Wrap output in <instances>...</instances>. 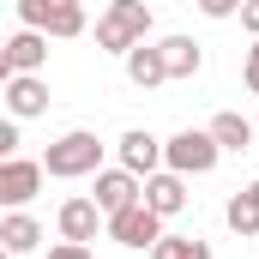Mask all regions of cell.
Masks as SVG:
<instances>
[{
    "mask_svg": "<svg viewBox=\"0 0 259 259\" xmlns=\"http://www.w3.org/2000/svg\"><path fill=\"white\" fill-rule=\"evenodd\" d=\"M36 163H42V175H55V181H84V175L103 169V139L91 127H72V133H61Z\"/></svg>",
    "mask_w": 259,
    "mask_h": 259,
    "instance_id": "6da1fadb",
    "label": "cell"
},
{
    "mask_svg": "<svg viewBox=\"0 0 259 259\" xmlns=\"http://www.w3.org/2000/svg\"><path fill=\"white\" fill-rule=\"evenodd\" d=\"M151 36V6L145 0H109L97 12V49L103 55H127L133 42Z\"/></svg>",
    "mask_w": 259,
    "mask_h": 259,
    "instance_id": "7a4b0ae2",
    "label": "cell"
},
{
    "mask_svg": "<svg viewBox=\"0 0 259 259\" xmlns=\"http://www.w3.org/2000/svg\"><path fill=\"white\" fill-rule=\"evenodd\" d=\"M217 139L205 127H181L175 139H163V169H175V175H211L217 169Z\"/></svg>",
    "mask_w": 259,
    "mask_h": 259,
    "instance_id": "3957f363",
    "label": "cell"
},
{
    "mask_svg": "<svg viewBox=\"0 0 259 259\" xmlns=\"http://www.w3.org/2000/svg\"><path fill=\"white\" fill-rule=\"evenodd\" d=\"M18 24L42 36H84V0H18Z\"/></svg>",
    "mask_w": 259,
    "mask_h": 259,
    "instance_id": "277c9868",
    "label": "cell"
},
{
    "mask_svg": "<svg viewBox=\"0 0 259 259\" xmlns=\"http://www.w3.org/2000/svg\"><path fill=\"white\" fill-rule=\"evenodd\" d=\"M103 229H109V241L115 247H133V253H151V241L163 235V217L139 199V205H127V211H115V217H103Z\"/></svg>",
    "mask_w": 259,
    "mask_h": 259,
    "instance_id": "5b68a950",
    "label": "cell"
},
{
    "mask_svg": "<svg viewBox=\"0 0 259 259\" xmlns=\"http://www.w3.org/2000/svg\"><path fill=\"white\" fill-rule=\"evenodd\" d=\"M36 193H42V163L36 157H6L0 163V205L6 211H24Z\"/></svg>",
    "mask_w": 259,
    "mask_h": 259,
    "instance_id": "8992f818",
    "label": "cell"
},
{
    "mask_svg": "<svg viewBox=\"0 0 259 259\" xmlns=\"http://www.w3.org/2000/svg\"><path fill=\"white\" fill-rule=\"evenodd\" d=\"M0 97H6V115H12V121L49 115V78H42V72H12V78L0 84Z\"/></svg>",
    "mask_w": 259,
    "mask_h": 259,
    "instance_id": "52a82bcc",
    "label": "cell"
},
{
    "mask_svg": "<svg viewBox=\"0 0 259 259\" xmlns=\"http://www.w3.org/2000/svg\"><path fill=\"white\" fill-rule=\"evenodd\" d=\"M91 199H97V211L103 217H115V211H127V205H139V175L133 169H97L91 175Z\"/></svg>",
    "mask_w": 259,
    "mask_h": 259,
    "instance_id": "ba28073f",
    "label": "cell"
},
{
    "mask_svg": "<svg viewBox=\"0 0 259 259\" xmlns=\"http://www.w3.org/2000/svg\"><path fill=\"white\" fill-rule=\"evenodd\" d=\"M139 199H145L157 217H181V211H187V175H175V169H151V175L139 181Z\"/></svg>",
    "mask_w": 259,
    "mask_h": 259,
    "instance_id": "9c48e42d",
    "label": "cell"
},
{
    "mask_svg": "<svg viewBox=\"0 0 259 259\" xmlns=\"http://www.w3.org/2000/svg\"><path fill=\"white\" fill-rule=\"evenodd\" d=\"M121 169H133L139 181H145L151 169H163V139L145 133V127H127L121 133Z\"/></svg>",
    "mask_w": 259,
    "mask_h": 259,
    "instance_id": "30bf717a",
    "label": "cell"
},
{
    "mask_svg": "<svg viewBox=\"0 0 259 259\" xmlns=\"http://www.w3.org/2000/svg\"><path fill=\"white\" fill-rule=\"evenodd\" d=\"M121 61H127V78L139 84V91H157V84H169V66H163V49H157L151 36H145V42H133V49L121 55Z\"/></svg>",
    "mask_w": 259,
    "mask_h": 259,
    "instance_id": "8fae6325",
    "label": "cell"
},
{
    "mask_svg": "<svg viewBox=\"0 0 259 259\" xmlns=\"http://www.w3.org/2000/svg\"><path fill=\"white\" fill-rule=\"evenodd\" d=\"M6 61H12V72H42V66H49V36L30 30V24H18V30L6 36Z\"/></svg>",
    "mask_w": 259,
    "mask_h": 259,
    "instance_id": "7c38bea8",
    "label": "cell"
},
{
    "mask_svg": "<svg viewBox=\"0 0 259 259\" xmlns=\"http://www.w3.org/2000/svg\"><path fill=\"white\" fill-rule=\"evenodd\" d=\"M55 223H61V241H84L91 247L97 229H103V211H97V199H66Z\"/></svg>",
    "mask_w": 259,
    "mask_h": 259,
    "instance_id": "4fadbf2b",
    "label": "cell"
},
{
    "mask_svg": "<svg viewBox=\"0 0 259 259\" xmlns=\"http://www.w3.org/2000/svg\"><path fill=\"white\" fill-rule=\"evenodd\" d=\"M0 247L12 259L36 253V247H42V223H36L30 211H6V217H0Z\"/></svg>",
    "mask_w": 259,
    "mask_h": 259,
    "instance_id": "5bb4252c",
    "label": "cell"
},
{
    "mask_svg": "<svg viewBox=\"0 0 259 259\" xmlns=\"http://www.w3.org/2000/svg\"><path fill=\"white\" fill-rule=\"evenodd\" d=\"M157 49H163V66H169V78H199V66H205V49H199L193 36H163Z\"/></svg>",
    "mask_w": 259,
    "mask_h": 259,
    "instance_id": "9a60e30c",
    "label": "cell"
},
{
    "mask_svg": "<svg viewBox=\"0 0 259 259\" xmlns=\"http://www.w3.org/2000/svg\"><path fill=\"white\" fill-rule=\"evenodd\" d=\"M211 139H217V151H247L253 145V121L247 115H235V109H223V115H211Z\"/></svg>",
    "mask_w": 259,
    "mask_h": 259,
    "instance_id": "2e32d148",
    "label": "cell"
},
{
    "mask_svg": "<svg viewBox=\"0 0 259 259\" xmlns=\"http://www.w3.org/2000/svg\"><path fill=\"white\" fill-rule=\"evenodd\" d=\"M223 223H229L235 235H259V181H247L241 193L223 205Z\"/></svg>",
    "mask_w": 259,
    "mask_h": 259,
    "instance_id": "e0dca14e",
    "label": "cell"
},
{
    "mask_svg": "<svg viewBox=\"0 0 259 259\" xmlns=\"http://www.w3.org/2000/svg\"><path fill=\"white\" fill-rule=\"evenodd\" d=\"M151 259H211V241H199V235H157L151 241Z\"/></svg>",
    "mask_w": 259,
    "mask_h": 259,
    "instance_id": "ac0fdd59",
    "label": "cell"
},
{
    "mask_svg": "<svg viewBox=\"0 0 259 259\" xmlns=\"http://www.w3.org/2000/svg\"><path fill=\"white\" fill-rule=\"evenodd\" d=\"M6 157H18V121L12 115H0V163Z\"/></svg>",
    "mask_w": 259,
    "mask_h": 259,
    "instance_id": "d6986e66",
    "label": "cell"
},
{
    "mask_svg": "<svg viewBox=\"0 0 259 259\" xmlns=\"http://www.w3.org/2000/svg\"><path fill=\"white\" fill-rule=\"evenodd\" d=\"M49 259H97V253H91L84 241H55V247H49Z\"/></svg>",
    "mask_w": 259,
    "mask_h": 259,
    "instance_id": "ffe728a7",
    "label": "cell"
},
{
    "mask_svg": "<svg viewBox=\"0 0 259 259\" xmlns=\"http://www.w3.org/2000/svg\"><path fill=\"white\" fill-rule=\"evenodd\" d=\"M241 84L259 97V36H253V49H247V66H241Z\"/></svg>",
    "mask_w": 259,
    "mask_h": 259,
    "instance_id": "44dd1931",
    "label": "cell"
},
{
    "mask_svg": "<svg viewBox=\"0 0 259 259\" xmlns=\"http://www.w3.org/2000/svg\"><path fill=\"white\" fill-rule=\"evenodd\" d=\"M199 12H205V18H235L241 0H199Z\"/></svg>",
    "mask_w": 259,
    "mask_h": 259,
    "instance_id": "7402d4cb",
    "label": "cell"
},
{
    "mask_svg": "<svg viewBox=\"0 0 259 259\" xmlns=\"http://www.w3.org/2000/svg\"><path fill=\"white\" fill-rule=\"evenodd\" d=\"M235 18H241V24L259 36V0H241V12H235Z\"/></svg>",
    "mask_w": 259,
    "mask_h": 259,
    "instance_id": "603a6c76",
    "label": "cell"
},
{
    "mask_svg": "<svg viewBox=\"0 0 259 259\" xmlns=\"http://www.w3.org/2000/svg\"><path fill=\"white\" fill-rule=\"evenodd\" d=\"M12 78V61H6V42H0V84Z\"/></svg>",
    "mask_w": 259,
    "mask_h": 259,
    "instance_id": "cb8c5ba5",
    "label": "cell"
},
{
    "mask_svg": "<svg viewBox=\"0 0 259 259\" xmlns=\"http://www.w3.org/2000/svg\"><path fill=\"white\" fill-rule=\"evenodd\" d=\"M0 259H12V253H6V247H0Z\"/></svg>",
    "mask_w": 259,
    "mask_h": 259,
    "instance_id": "d4e9b609",
    "label": "cell"
}]
</instances>
